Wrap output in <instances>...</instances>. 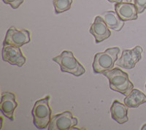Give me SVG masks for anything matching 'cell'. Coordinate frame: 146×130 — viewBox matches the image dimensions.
<instances>
[{
  "mask_svg": "<svg viewBox=\"0 0 146 130\" xmlns=\"http://www.w3.org/2000/svg\"><path fill=\"white\" fill-rule=\"evenodd\" d=\"M126 1H127V2H131V1H132V0H126Z\"/></svg>",
  "mask_w": 146,
  "mask_h": 130,
  "instance_id": "ffe728a7",
  "label": "cell"
},
{
  "mask_svg": "<svg viewBox=\"0 0 146 130\" xmlns=\"http://www.w3.org/2000/svg\"><path fill=\"white\" fill-rule=\"evenodd\" d=\"M123 101L127 107L137 108L139 105L146 103V96L139 90L134 88Z\"/></svg>",
  "mask_w": 146,
  "mask_h": 130,
  "instance_id": "5bb4252c",
  "label": "cell"
},
{
  "mask_svg": "<svg viewBox=\"0 0 146 130\" xmlns=\"http://www.w3.org/2000/svg\"><path fill=\"white\" fill-rule=\"evenodd\" d=\"M50 96L37 100L32 110L34 125L38 129H45L48 127L51 120L52 111L49 105Z\"/></svg>",
  "mask_w": 146,
  "mask_h": 130,
  "instance_id": "3957f363",
  "label": "cell"
},
{
  "mask_svg": "<svg viewBox=\"0 0 146 130\" xmlns=\"http://www.w3.org/2000/svg\"><path fill=\"white\" fill-rule=\"evenodd\" d=\"M78 121L73 117L70 111L66 110L62 113L57 114L51 117L48 130H67L71 129L78 124Z\"/></svg>",
  "mask_w": 146,
  "mask_h": 130,
  "instance_id": "5b68a950",
  "label": "cell"
},
{
  "mask_svg": "<svg viewBox=\"0 0 146 130\" xmlns=\"http://www.w3.org/2000/svg\"><path fill=\"white\" fill-rule=\"evenodd\" d=\"M109 2H111V3H119L121 2L123 0H108Z\"/></svg>",
  "mask_w": 146,
  "mask_h": 130,
  "instance_id": "ac0fdd59",
  "label": "cell"
},
{
  "mask_svg": "<svg viewBox=\"0 0 146 130\" xmlns=\"http://www.w3.org/2000/svg\"><path fill=\"white\" fill-rule=\"evenodd\" d=\"M143 51V48L139 45L131 50H123L121 57L115 62V64L126 70L135 68L137 63L141 60Z\"/></svg>",
  "mask_w": 146,
  "mask_h": 130,
  "instance_id": "8992f818",
  "label": "cell"
},
{
  "mask_svg": "<svg viewBox=\"0 0 146 130\" xmlns=\"http://www.w3.org/2000/svg\"><path fill=\"white\" fill-rule=\"evenodd\" d=\"M52 60L59 65L61 71L63 72H68L74 76L79 77L86 72L83 65L80 64L74 57L72 51L64 50L60 55L53 57Z\"/></svg>",
  "mask_w": 146,
  "mask_h": 130,
  "instance_id": "277c9868",
  "label": "cell"
},
{
  "mask_svg": "<svg viewBox=\"0 0 146 130\" xmlns=\"http://www.w3.org/2000/svg\"><path fill=\"white\" fill-rule=\"evenodd\" d=\"M115 11L123 21L137 19V10L135 4L130 2H119L115 5Z\"/></svg>",
  "mask_w": 146,
  "mask_h": 130,
  "instance_id": "8fae6325",
  "label": "cell"
},
{
  "mask_svg": "<svg viewBox=\"0 0 146 130\" xmlns=\"http://www.w3.org/2000/svg\"><path fill=\"white\" fill-rule=\"evenodd\" d=\"M18 107V102L15 100V95L13 93L6 92L2 93L0 109L5 116L10 120L13 121V113L15 109Z\"/></svg>",
  "mask_w": 146,
  "mask_h": 130,
  "instance_id": "30bf717a",
  "label": "cell"
},
{
  "mask_svg": "<svg viewBox=\"0 0 146 130\" xmlns=\"http://www.w3.org/2000/svg\"><path fill=\"white\" fill-rule=\"evenodd\" d=\"M2 57L4 62L11 65L21 67L26 63V57L23 55L20 47L13 45H3Z\"/></svg>",
  "mask_w": 146,
  "mask_h": 130,
  "instance_id": "ba28073f",
  "label": "cell"
},
{
  "mask_svg": "<svg viewBox=\"0 0 146 130\" xmlns=\"http://www.w3.org/2000/svg\"><path fill=\"white\" fill-rule=\"evenodd\" d=\"M103 75L109 80L110 88L111 90L119 92L124 96H128L134 89V85L129 78V75L119 68L105 72Z\"/></svg>",
  "mask_w": 146,
  "mask_h": 130,
  "instance_id": "6da1fadb",
  "label": "cell"
},
{
  "mask_svg": "<svg viewBox=\"0 0 146 130\" xmlns=\"http://www.w3.org/2000/svg\"><path fill=\"white\" fill-rule=\"evenodd\" d=\"M31 41L30 32L27 29H18L14 27H11L7 30L5 35L3 45H13L21 47L29 43Z\"/></svg>",
  "mask_w": 146,
  "mask_h": 130,
  "instance_id": "52a82bcc",
  "label": "cell"
},
{
  "mask_svg": "<svg viewBox=\"0 0 146 130\" xmlns=\"http://www.w3.org/2000/svg\"><path fill=\"white\" fill-rule=\"evenodd\" d=\"M53 3L56 13L59 14L71 8L72 0H53Z\"/></svg>",
  "mask_w": 146,
  "mask_h": 130,
  "instance_id": "9a60e30c",
  "label": "cell"
},
{
  "mask_svg": "<svg viewBox=\"0 0 146 130\" xmlns=\"http://www.w3.org/2000/svg\"><path fill=\"white\" fill-rule=\"evenodd\" d=\"M138 14L143 13L146 10V0H134Z\"/></svg>",
  "mask_w": 146,
  "mask_h": 130,
  "instance_id": "2e32d148",
  "label": "cell"
},
{
  "mask_svg": "<svg viewBox=\"0 0 146 130\" xmlns=\"http://www.w3.org/2000/svg\"><path fill=\"white\" fill-rule=\"evenodd\" d=\"M142 130H144V129H146V123H145L144 125L143 126V127H142V129H141Z\"/></svg>",
  "mask_w": 146,
  "mask_h": 130,
  "instance_id": "d6986e66",
  "label": "cell"
},
{
  "mask_svg": "<svg viewBox=\"0 0 146 130\" xmlns=\"http://www.w3.org/2000/svg\"><path fill=\"white\" fill-rule=\"evenodd\" d=\"M5 4L10 5L13 9H17L20 7V5L23 3L24 0H2Z\"/></svg>",
  "mask_w": 146,
  "mask_h": 130,
  "instance_id": "e0dca14e",
  "label": "cell"
},
{
  "mask_svg": "<svg viewBox=\"0 0 146 130\" xmlns=\"http://www.w3.org/2000/svg\"><path fill=\"white\" fill-rule=\"evenodd\" d=\"M100 16L105 21L109 29L119 32L124 26V22L115 11H105Z\"/></svg>",
  "mask_w": 146,
  "mask_h": 130,
  "instance_id": "4fadbf2b",
  "label": "cell"
},
{
  "mask_svg": "<svg viewBox=\"0 0 146 130\" xmlns=\"http://www.w3.org/2000/svg\"><path fill=\"white\" fill-rule=\"evenodd\" d=\"M119 53V48L114 47L95 54L92 64L94 72L96 74H103L113 70L115 63L118 60Z\"/></svg>",
  "mask_w": 146,
  "mask_h": 130,
  "instance_id": "7a4b0ae2",
  "label": "cell"
},
{
  "mask_svg": "<svg viewBox=\"0 0 146 130\" xmlns=\"http://www.w3.org/2000/svg\"><path fill=\"white\" fill-rule=\"evenodd\" d=\"M89 32L94 37L95 42L96 44L107 40L111 35L109 27L100 15L95 18L94 21L90 27Z\"/></svg>",
  "mask_w": 146,
  "mask_h": 130,
  "instance_id": "9c48e42d",
  "label": "cell"
},
{
  "mask_svg": "<svg viewBox=\"0 0 146 130\" xmlns=\"http://www.w3.org/2000/svg\"><path fill=\"white\" fill-rule=\"evenodd\" d=\"M110 113L112 119L120 124L126 123L129 121L127 106L125 104L121 103L118 100H115L112 104Z\"/></svg>",
  "mask_w": 146,
  "mask_h": 130,
  "instance_id": "7c38bea8",
  "label": "cell"
},
{
  "mask_svg": "<svg viewBox=\"0 0 146 130\" xmlns=\"http://www.w3.org/2000/svg\"><path fill=\"white\" fill-rule=\"evenodd\" d=\"M145 89H146V84H145Z\"/></svg>",
  "mask_w": 146,
  "mask_h": 130,
  "instance_id": "44dd1931",
  "label": "cell"
}]
</instances>
